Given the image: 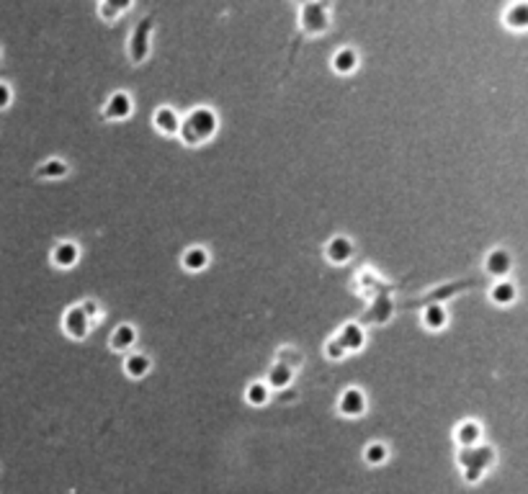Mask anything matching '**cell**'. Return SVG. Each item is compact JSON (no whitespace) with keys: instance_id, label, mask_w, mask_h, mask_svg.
<instances>
[{"instance_id":"cell-1","label":"cell","mask_w":528,"mask_h":494,"mask_svg":"<svg viewBox=\"0 0 528 494\" xmlns=\"http://www.w3.org/2000/svg\"><path fill=\"white\" fill-rule=\"evenodd\" d=\"M217 132V114L206 106L193 108L191 114L186 118H181V129H178V136L188 147H199V144L209 142L211 136Z\"/></svg>"},{"instance_id":"cell-2","label":"cell","mask_w":528,"mask_h":494,"mask_svg":"<svg viewBox=\"0 0 528 494\" xmlns=\"http://www.w3.org/2000/svg\"><path fill=\"white\" fill-rule=\"evenodd\" d=\"M495 450L490 446H474V448H461L459 453V466L464 468V479L469 484H477L482 474L492 466Z\"/></svg>"},{"instance_id":"cell-3","label":"cell","mask_w":528,"mask_h":494,"mask_svg":"<svg viewBox=\"0 0 528 494\" xmlns=\"http://www.w3.org/2000/svg\"><path fill=\"white\" fill-rule=\"evenodd\" d=\"M328 26H330L328 6H322V3H304L299 8V28L304 34L310 36L325 34Z\"/></svg>"},{"instance_id":"cell-4","label":"cell","mask_w":528,"mask_h":494,"mask_svg":"<svg viewBox=\"0 0 528 494\" xmlns=\"http://www.w3.org/2000/svg\"><path fill=\"white\" fill-rule=\"evenodd\" d=\"M62 330L67 333V337H73V340H82V337H88V333H91V319L82 315L80 306L73 304L62 315Z\"/></svg>"},{"instance_id":"cell-5","label":"cell","mask_w":528,"mask_h":494,"mask_svg":"<svg viewBox=\"0 0 528 494\" xmlns=\"http://www.w3.org/2000/svg\"><path fill=\"white\" fill-rule=\"evenodd\" d=\"M132 111H134L132 96L124 93V90H116V93H111L109 100H106V106H103V116L111 118V121H124V118L132 116Z\"/></svg>"},{"instance_id":"cell-6","label":"cell","mask_w":528,"mask_h":494,"mask_svg":"<svg viewBox=\"0 0 528 494\" xmlns=\"http://www.w3.org/2000/svg\"><path fill=\"white\" fill-rule=\"evenodd\" d=\"M325 258H328L333 265H343L353 258V242L348 240L346 234H335L330 237L328 245H325Z\"/></svg>"},{"instance_id":"cell-7","label":"cell","mask_w":528,"mask_h":494,"mask_svg":"<svg viewBox=\"0 0 528 494\" xmlns=\"http://www.w3.org/2000/svg\"><path fill=\"white\" fill-rule=\"evenodd\" d=\"M333 337L343 345V351L346 353H355L358 348H364V342H366L364 327H361L358 322H346L335 335H333Z\"/></svg>"},{"instance_id":"cell-8","label":"cell","mask_w":528,"mask_h":494,"mask_svg":"<svg viewBox=\"0 0 528 494\" xmlns=\"http://www.w3.org/2000/svg\"><path fill=\"white\" fill-rule=\"evenodd\" d=\"M337 412L346 417H361L366 414V396L361 389H346L337 399Z\"/></svg>"},{"instance_id":"cell-9","label":"cell","mask_w":528,"mask_h":494,"mask_svg":"<svg viewBox=\"0 0 528 494\" xmlns=\"http://www.w3.org/2000/svg\"><path fill=\"white\" fill-rule=\"evenodd\" d=\"M513 268V258H510V252L505 247H495V250L487 252V258H484V270L495 276V279H505Z\"/></svg>"},{"instance_id":"cell-10","label":"cell","mask_w":528,"mask_h":494,"mask_svg":"<svg viewBox=\"0 0 528 494\" xmlns=\"http://www.w3.org/2000/svg\"><path fill=\"white\" fill-rule=\"evenodd\" d=\"M152 124H155V129L160 132V134L165 136H175L178 134V129H181V116H178V111L170 106H160L152 114Z\"/></svg>"},{"instance_id":"cell-11","label":"cell","mask_w":528,"mask_h":494,"mask_svg":"<svg viewBox=\"0 0 528 494\" xmlns=\"http://www.w3.org/2000/svg\"><path fill=\"white\" fill-rule=\"evenodd\" d=\"M134 342H137V330L132 324H118L109 337V348L116 353H127L134 348Z\"/></svg>"},{"instance_id":"cell-12","label":"cell","mask_w":528,"mask_h":494,"mask_svg":"<svg viewBox=\"0 0 528 494\" xmlns=\"http://www.w3.org/2000/svg\"><path fill=\"white\" fill-rule=\"evenodd\" d=\"M80 258V247L75 242H57L55 250H52V263H55L57 268H73L75 263Z\"/></svg>"},{"instance_id":"cell-13","label":"cell","mask_w":528,"mask_h":494,"mask_svg":"<svg viewBox=\"0 0 528 494\" xmlns=\"http://www.w3.org/2000/svg\"><path fill=\"white\" fill-rule=\"evenodd\" d=\"M456 443L461 446V448H474V446H479L482 441V425L474 423V420H466L456 427Z\"/></svg>"},{"instance_id":"cell-14","label":"cell","mask_w":528,"mask_h":494,"mask_svg":"<svg viewBox=\"0 0 528 494\" xmlns=\"http://www.w3.org/2000/svg\"><path fill=\"white\" fill-rule=\"evenodd\" d=\"M150 366H152V360H150V355H145V353H129L127 358H124V371H127V376L129 378H145L147 373H150Z\"/></svg>"},{"instance_id":"cell-15","label":"cell","mask_w":528,"mask_h":494,"mask_svg":"<svg viewBox=\"0 0 528 494\" xmlns=\"http://www.w3.org/2000/svg\"><path fill=\"white\" fill-rule=\"evenodd\" d=\"M502 24L508 28L523 31L528 26V3H513V6H508L505 13H502Z\"/></svg>"},{"instance_id":"cell-16","label":"cell","mask_w":528,"mask_h":494,"mask_svg":"<svg viewBox=\"0 0 528 494\" xmlns=\"http://www.w3.org/2000/svg\"><path fill=\"white\" fill-rule=\"evenodd\" d=\"M181 263L186 270L199 273V270H204L209 265V252L204 250V247H199V245H193V247H188V250L181 255Z\"/></svg>"},{"instance_id":"cell-17","label":"cell","mask_w":528,"mask_h":494,"mask_svg":"<svg viewBox=\"0 0 528 494\" xmlns=\"http://www.w3.org/2000/svg\"><path fill=\"white\" fill-rule=\"evenodd\" d=\"M292 381H294L292 371L279 366V363H274L271 371H268V376H265V387L274 389V391H286V389L292 387Z\"/></svg>"},{"instance_id":"cell-18","label":"cell","mask_w":528,"mask_h":494,"mask_svg":"<svg viewBox=\"0 0 528 494\" xmlns=\"http://www.w3.org/2000/svg\"><path fill=\"white\" fill-rule=\"evenodd\" d=\"M355 67H358V54H355V49H351V46L337 49L335 57H333V70L340 72V75H351Z\"/></svg>"},{"instance_id":"cell-19","label":"cell","mask_w":528,"mask_h":494,"mask_svg":"<svg viewBox=\"0 0 528 494\" xmlns=\"http://www.w3.org/2000/svg\"><path fill=\"white\" fill-rule=\"evenodd\" d=\"M490 301L492 304H498V306H508L516 301V286L510 283V281H498L495 286L490 288Z\"/></svg>"},{"instance_id":"cell-20","label":"cell","mask_w":528,"mask_h":494,"mask_svg":"<svg viewBox=\"0 0 528 494\" xmlns=\"http://www.w3.org/2000/svg\"><path fill=\"white\" fill-rule=\"evenodd\" d=\"M276 363L283 366V369H289L292 373H297V371L301 369V363H304V355H301V351L286 345V348H281V351L276 353Z\"/></svg>"},{"instance_id":"cell-21","label":"cell","mask_w":528,"mask_h":494,"mask_svg":"<svg viewBox=\"0 0 528 494\" xmlns=\"http://www.w3.org/2000/svg\"><path fill=\"white\" fill-rule=\"evenodd\" d=\"M446 322H448V315L443 306L430 304L423 309V324H425L428 330H441V327H446Z\"/></svg>"},{"instance_id":"cell-22","label":"cell","mask_w":528,"mask_h":494,"mask_svg":"<svg viewBox=\"0 0 528 494\" xmlns=\"http://www.w3.org/2000/svg\"><path fill=\"white\" fill-rule=\"evenodd\" d=\"M67 170H70V168H67V162L60 160V157H52V160H46L44 165H39L37 175H39V178H49V180H52V178H64V175H67Z\"/></svg>"},{"instance_id":"cell-23","label":"cell","mask_w":528,"mask_h":494,"mask_svg":"<svg viewBox=\"0 0 528 494\" xmlns=\"http://www.w3.org/2000/svg\"><path fill=\"white\" fill-rule=\"evenodd\" d=\"M387 459H389V448H387L384 443L373 441L364 448V461L369 464V466H382Z\"/></svg>"},{"instance_id":"cell-24","label":"cell","mask_w":528,"mask_h":494,"mask_svg":"<svg viewBox=\"0 0 528 494\" xmlns=\"http://www.w3.org/2000/svg\"><path fill=\"white\" fill-rule=\"evenodd\" d=\"M245 399H247V405L261 407L271 399V389L265 387V381H253V384L245 389Z\"/></svg>"},{"instance_id":"cell-25","label":"cell","mask_w":528,"mask_h":494,"mask_svg":"<svg viewBox=\"0 0 528 494\" xmlns=\"http://www.w3.org/2000/svg\"><path fill=\"white\" fill-rule=\"evenodd\" d=\"M145 31H147V24H142V26L132 34V44H129V54H132V60L134 62H142L145 60V54H147V42H145Z\"/></svg>"},{"instance_id":"cell-26","label":"cell","mask_w":528,"mask_h":494,"mask_svg":"<svg viewBox=\"0 0 528 494\" xmlns=\"http://www.w3.org/2000/svg\"><path fill=\"white\" fill-rule=\"evenodd\" d=\"M129 6H132V3H100L98 16L103 18V21H116L124 10H129Z\"/></svg>"},{"instance_id":"cell-27","label":"cell","mask_w":528,"mask_h":494,"mask_svg":"<svg viewBox=\"0 0 528 494\" xmlns=\"http://www.w3.org/2000/svg\"><path fill=\"white\" fill-rule=\"evenodd\" d=\"M325 355H328L330 360H343L348 353L343 351V345H340L335 337H328V340H325Z\"/></svg>"},{"instance_id":"cell-28","label":"cell","mask_w":528,"mask_h":494,"mask_svg":"<svg viewBox=\"0 0 528 494\" xmlns=\"http://www.w3.org/2000/svg\"><path fill=\"white\" fill-rule=\"evenodd\" d=\"M78 306H80V309H82V315L88 317L91 322H93V319H98V317H100V306H98V301H93V299H82V301H80V304H78Z\"/></svg>"},{"instance_id":"cell-29","label":"cell","mask_w":528,"mask_h":494,"mask_svg":"<svg viewBox=\"0 0 528 494\" xmlns=\"http://www.w3.org/2000/svg\"><path fill=\"white\" fill-rule=\"evenodd\" d=\"M13 98V93H10L8 82H0V108H6Z\"/></svg>"}]
</instances>
